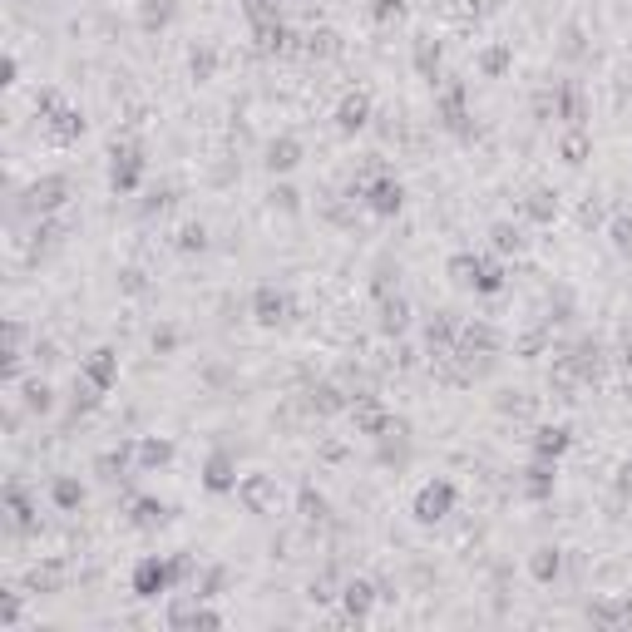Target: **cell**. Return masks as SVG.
Masks as SVG:
<instances>
[{
    "mask_svg": "<svg viewBox=\"0 0 632 632\" xmlns=\"http://www.w3.org/2000/svg\"><path fill=\"white\" fill-rule=\"evenodd\" d=\"M168 583H173V573H168V563H158V558H143L138 573H134V593H138V598H158Z\"/></svg>",
    "mask_w": 632,
    "mask_h": 632,
    "instance_id": "1",
    "label": "cell"
},
{
    "mask_svg": "<svg viewBox=\"0 0 632 632\" xmlns=\"http://www.w3.org/2000/svg\"><path fill=\"white\" fill-rule=\"evenodd\" d=\"M450 499H454V489H450V484H425V494L415 499V514H420L425 524H435V519H445Z\"/></svg>",
    "mask_w": 632,
    "mask_h": 632,
    "instance_id": "2",
    "label": "cell"
},
{
    "mask_svg": "<svg viewBox=\"0 0 632 632\" xmlns=\"http://www.w3.org/2000/svg\"><path fill=\"white\" fill-rule=\"evenodd\" d=\"M168 623L173 628H183V623H208V628H217V613H208L203 603H173L168 608Z\"/></svg>",
    "mask_w": 632,
    "mask_h": 632,
    "instance_id": "3",
    "label": "cell"
},
{
    "mask_svg": "<svg viewBox=\"0 0 632 632\" xmlns=\"http://www.w3.org/2000/svg\"><path fill=\"white\" fill-rule=\"evenodd\" d=\"M341 598H346V613H351V618H366V613H371V603H376L371 583H346V593H341Z\"/></svg>",
    "mask_w": 632,
    "mask_h": 632,
    "instance_id": "4",
    "label": "cell"
},
{
    "mask_svg": "<svg viewBox=\"0 0 632 632\" xmlns=\"http://www.w3.org/2000/svg\"><path fill=\"white\" fill-rule=\"evenodd\" d=\"M60 193H65V183H60V178H45V183H35V208H50V203H60Z\"/></svg>",
    "mask_w": 632,
    "mask_h": 632,
    "instance_id": "5",
    "label": "cell"
},
{
    "mask_svg": "<svg viewBox=\"0 0 632 632\" xmlns=\"http://www.w3.org/2000/svg\"><path fill=\"white\" fill-rule=\"evenodd\" d=\"M553 573H558V553H553V548H538V558H533V578L548 583Z\"/></svg>",
    "mask_w": 632,
    "mask_h": 632,
    "instance_id": "6",
    "label": "cell"
},
{
    "mask_svg": "<svg viewBox=\"0 0 632 632\" xmlns=\"http://www.w3.org/2000/svg\"><path fill=\"white\" fill-rule=\"evenodd\" d=\"M341 124H346V129H361V124H366V99H346V109H341Z\"/></svg>",
    "mask_w": 632,
    "mask_h": 632,
    "instance_id": "7",
    "label": "cell"
},
{
    "mask_svg": "<svg viewBox=\"0 0 632 632\" xmlns=\"http://www.w3.org/2000/svg\"><path fill=\"white\" fill-rule=\"evenodd\" d=\"M257 316H262V321H277V316H282V297H277V292H262V297H257Z\"/></svg>",
    "mask_w": 632,
    "mask_h": 632,
    "instance_id": "8",
    "label": "cell"
},
{
    "mask_svg": "<svg viewBox=\"0 0 632 632\" xmlns=\"http://www.w3.org/2000/svg\"><path fill=\"white\" fill-rule=\"evenodd\" d=\"M89 376H94L99 386H104L109 376H114V361H109V351H94V361H89Z\"/></svg>",
    "mask_w": 632,
    "mask_h": 632,
    "instance_id": "9",
    "label": "cell"
},
{
    "mask_svg": "<svg viewBox=\"0 0 632 632\" xmlns=\"http://www.w3.org/2000/svg\"><path fill=\"white\" fill-rule=\"evenodd\" d=\"M376 208H381V212L401 208V188H391V183H381V188H376Z\"/></svg>",
    "mask_w": 632,
    "mask_h": 632,
    "instance_id": "10",
    "label": "cell"
},
{
    "mask_svg": "<svg viewBox=\"0 0 632 632\" xmlns=\"http://www.w3.org/2000/svg\"><path fill=\"white\" fill-rule=\"evenodd\" d=\"M232 484V474H227V459H212V469H208V489H227Z\"/></svg>",
    "mask_w": 632,
    "mask_h": 632,
    "instance_id": "11",
    "label": "cell"
},
{
    "mask_svg": "<svg viewBox=\"0 0 632 632\" xmlns=\"http://www.w3.org/2000/svg\"><path fill=\"white\" fill-rule=\"evenodd\" d=\"M292 163H297V148H292V143L272 148V168H292Z\"/></svg>",
    "mask_w": 632,
    "mask_h": 632,
    "instance_id": "12",
    "label": "cell"
},
{
    "mask_svg": "<svg viewBox=\"0 0 632 632\" xmlns=\"http://www.w3.org/2000/svg\"><path fill=\"white\" fill-rule=\"evenodd\" d=\"M538 445H543V450H553V454H558V450H563V445H568V430H543V440H538Z\"/></svg>",
    "mask_w": 632,
    "mask_h": 632,
    "instance_id": "13",
    "label": "cell"
},
{
    "mask_svg": "<svg viewBox=\"0 0 632 632\" xmlns=\"http://www.w3.org/2000/svg\"><path fill=\"white\" fill-rule=\"evenodd\" d=\"M55 499H60L65 509H70V504H80V484H70V479H65V484H55Z\"/></svg>",
    "mask_w": 632,
    "mask_h": 632,
    "instance_id": "14",
    "label": "cell"
},
{
    "mask_svg": "<svg viewBox=\"0 0 632 632\" xmlns=\"http://www.w3.org/2000/svg\"><path fill=\"white\" fill-rule=\"evenodd\" d=\"M143 459H148V464H163V459H168V445H143Z\"/></svg>",
    "mask_w": 632,
    "mask_h": 632,
    "instance_id": "15",
    "label": "cell"
},
{
    "mask_svg": "<svg viewBox=\"0 0 632 632\" xmlns=\"http://www.w3.org/2000/svg\"><path fill=\"white\" fill-rule=\"evenodd\" d=\"M30 405L45 410V405H50V391H45V386H30Z\"/></svg>",
    "mask_w": 632,
    "mask_h": 632,
    "instance_id": "16",
    "label": "cell"
}]
</instances>
